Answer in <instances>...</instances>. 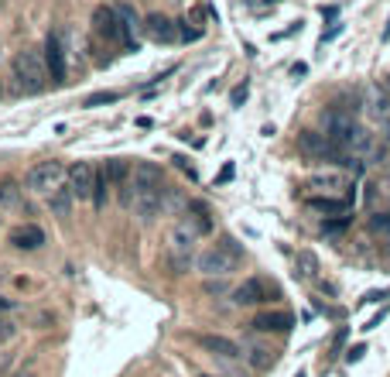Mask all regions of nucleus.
<instances>
[{
  "label": "nucleus",
  "mask_w": 390,
  "mask_h": 377,
  "mask_svg": "<svg viewBox=\"0 0 390 377\" xmlns=\"http://www.w3.org/2000/svg\"><path fill=\"white\" fill-rule=\"evenodd\" d=\"M309 189H318V192H343V189H350V178L343 175V171H315L312 178H309Z\"/></svg>",
  "instance_id": "f3484780"
},
{
  "label": "nucleus",
  "mask_w": 390,
  "mask_h": 377,
  "mask_svg": "<svg viewBox=\"0 0 390 377\" xmlns=\"http://www.w3.org/2000/svg\"><path fill=\"white\" fill-rule=\"evenodd\" d=\"M110 189H114V182H110V175L100 168V171H96V189H93V206L100 213L107 210V203H110Z\"/></svg>",
  "instance_id": "6ab92c4d"
},
{
  "label": "nucleus",
  "mask_w": 390,
  "mask_h": 377,
  "mask_svg": "<svg viewBox=\"0 0 390 377\" xmlns=\"http://www.w3.org/2000/svg\"><path fill=\"white\" fill-rule=\"evenodd\" d=\"M202 377H212V374H202Z\"/></svg>",
  "instance_id": "c9c22d12"
},
{
  "label": "nucleus",
  "mask_w": 390,
  "mask_h": 377,
  "mask_svg": "<svg viewBox=\"0 0 390 377\" xmlns=\"http://www.w3.org/2000/svg\"><path fill=\"white\" fill-rule=\"evenodd\" d=\"M356 127L359 124L352 121L350 110H329V114H325V137H329L336 148H343V144L350 141Z\"/></svg>",
  "instance_id": "6e6552de"
},
{
  "label": "nucleus",
  "mask_w": 390,
  "mask_h": 377,
  "mask_svg": "<svg viewBox=\"0 0 390 377\" xmlns=\"http://www.w3.org/2000/svg\"><path fill=\"white\" fill-rule=\"evenodd\" d=\"M144 31H148L151 42H161V45H171V42L182 38V35H178V24H175L171 17H164V14H151V17L144 21Z\"/></svg>",
  "instance_id": "ddd939ff"
},
{
  "label": "nucleus",
  "mask_w": 390,
  "mask_h": 377,
  "mask_svg": "<svg viewBox=\"0 0 390 377\" xmlns=\"http://www.w3.org/2000/svg\"><path fill=\"white\" fill-rule=\"evenodd\" d=\"M198 230H195V223L185 216V220H178L175 226H171V233H168V261H171V268L182 275V271H189L195 261V244H198Z\"/></svg>",
  "instance_id": "7ed1b4c3"
},
{
  "label": "nucleus",
  "mask_w": 390,
  "mask_h": 377,
  "mask_svg": "<svg viewBox=\"0 0 390 377\" xmlns=\"http://www.w3.org/2000/svg\"><path fill=\"white\" fill-rule=\"evenodd\" d=\"M257 333H288L291 326H295V319L288 316V312H260V316H254V323H250Z\"/></svg>",
  "instance_id": "dca6fc26"
},
{
  "label": "nucleus",
  "mask_w": 390,
  "mask_h": 377,
  "mask_svg": "<svg viewBox=\"0 0 390 377\" xmlns=\"http://www.w3.org/2000/svg\"><path fill=\"white\" fill-rule=\"evenodd\" d=\"M373 151H377V137H373L370 130H363V127H356L352 137L343 144V155H350V158H366V155H373Z\"/></svg>",
  "instance_id": "2eb2a0df"
},
{
  "label": "nucleus",
  "mask_w": 390,
  "mask_h": 377,
  "mask_svg": "<svg viewBox=\"0 0 390 377\" xmlns=\"http://www.w3.org/2000/svg\"><path fill=\"white\" fill-rule=\"evenodd\" d=\"M198 346L205 350V353H212V357H240V346H236L233 339H226V336H198Z\"/></svg>",
  "instance_id": "a211bd4d"
},
{
  "label": "nucleus",
  "mask_w": 390,
  "mask_h": 377,
  "mask_svg": "<svg viewBox=\"0 0 390 377\" xmlns=\"http://www.w3.org/2000/svg\"><path fill=\"white\" fill-rule=\"evenodd\" d=\"M384 298H390V288H377V292H366L359 298V305H380Z\"/></svg>",
  "instance_id": "bb28decb"
},
{
  "label": "nucleus",
  "mask_w": 390,
  "mask_h": 377,
  "mask_svg": "<svg viewBox=\"0 0 390 377\" xmlns=\"http://www.w3.org/2000/svg\"><path fill=\"white\" fill-rule=\"evenodd\" d=\"M271 298H277V292L264 278H247L243 285H236V292H233L236 305H260V302H271Z\"/></svg>",
  "instance_id": "9b49d317"
},
{
  "label": "nucleus",
  "mask_w": 390,
  "mask_h": 377,
  "mask_svg": "<svg viewBox=\"0 0 390 377\" xmlns=\"http://www.w3.org/2000/svg\"><path fill=\"white\" fill-rule=\"evenodd\" d=\"M17 206H21V189H17V185H14V182H3V185H0V210H17Z\"/></svg>",
  "instance_id": "412c9836"
},
{
  "label": "nucleus",
  "mask_w": 390,
  "mask_h": 377,
  "mask_svg": "<svg viewBox=\"0 0 390 377\" xmlns=\"http://www.w3.org/2000/svg\"><path fill=\"white\" fill-rule=\"evenodd\" d=\"M127 189H130V206H134V213L144 220V223H151L157 213H161V206H164V175H161V168L155 165V162H137V165L130 168V178L123 182Z\"/></svg>",
  "instance_id": "f257e3e1"
},
{
  "label": "nucleus",
  "mask_w": 390,
  "mask_h": 377,
  "mask_svg": "<svg viewBox=\"0 0 390 377\" xmlns=\"http://www.w3.org/2000/svg\"><path fill=\"white\" fill-rule=\"evenodd\" d=\"M7 309H10V298H3V295H0V312H7Z\"/></svg>",
  "instance_id": "72a5a7b5"
},
{
  "label": "nucleus",
  "mask_w": 390,
  "mask_h": 377,
  "mask_svg": "<svg viewBox=\"0 0 390 377\" xmlns=\"http://www.w3.org/2000/svg\"><path fill=\"white\" fill-rule=\"evenodd\" d=\"M247 100V86H236L233 89V103H243Z\"/></svg>",
  "instance_id": "2f4dec72"
},
{
  "label": "nucleus",
  "mask_w": 390,
  "mask_h": 377,
  "mask_svg": "<svg viewBox=\"0 0 390 377\" xmlns=\"http://www.w3.org/2000/svg\"><path fill=\"white\" fill-rule=\"evenodd\" d=\"M298 151L305 155V158H312V162H329V158H339V151L343 148H336L325 134H318V130H302L298 134Z\"/></svg>",
  "instance_id": "0eeeda50"
},
{
  "label": "nucleus",
  "mask_w": 390,
  "mask_h": 377,
  "mask_svg": "<svg viewBox=\"0 0 390 377\" xmlns=\"http://www.w3.org/2000/svg\"><path fill=\"white\" fill-rule=\"evenodd\" d=\"M65 178H69V189L76 199H93V189H96V165L93 162H76Z\"/></svg>",
  "instance_id": "9d476101"
},
{
  "label": "nucleus",
  "mask_w": 390,
  "mask_h": 377,
  "mask_svg": "<svg viewBox=\"0 0 390 377\" xmlns=\"http://www.w3.org/2000/svg\"><path fill=\"white\" fill-rule=\"evenodd\" d=\"M120 93H93L89 100H86V107H103V103H117Z\"/></svg>",
  "instance_id": "a878e982"
},
{
  "label": "nucleus",
  "mask_w": 390,
  "mask_h": 377,
  "mask_svg": "<svg viewBox=\"0 0 390 377\" xmlns=\"http://www.w3.org/2000/svg\"><path fill=\"white\" fill-rule=\"evenodd\" d=\"M230 178H233V165H226V168H223V175H219V182H230Z\"/></svg>",
  "instance_id": "473e14b6"
},
{
  "label": "nucleus",
  "mask_w": 390,
  "mask_h": 377,
  "mask_svg": "<svg viewBox=\"0 0 390 377\" xmlns=\"http://www.w3.org/2000/svg\"><path fill=\"white\" fill-rule=\"evenodd\" d=\"M298 268H302V275L315 278V275H318V261H315V254L312 251H302V254H298Z\"/></svg>",
  "instance_id": "393cba45"
},
{
  "label": "nucleus",
  "mask_w": 390,
  "mask_h": 377,
  "mask_svg": "<svg viewBox=\"0 0 390 377\" xmlns=\"http://www.w3.org/2000/svg\"><path fill=\"white\" fill-rule=\"evenodd\" d=\"M41 244H45V230L38 223H21L10 230V247H17V251H38Z\"/></svg>",
  "instance_id": "4468645a"
},
{
  "label": "nucleus",
  "mask_w": 390,
  "mask_h": 377,
  "mask_svg": "<svg viewBox=\"0 0 390 377\" xmlns=\"http://www.w3.org/2000/svg\"><path fill=\"white\" fill-rule=\"evenodd\" d=\"M45 69H48V79L55 86L65 83V48H62V38L55 31L45 38Z\"/></svg>",
  "instance_id": "1a4fd4ad"
},
{
  "label": "nucleus",
  "mask_w": 390,
  "mask_h": 377,
  "mask_svg": "<svg viewBox=\"0 0 390 377\" xmlns=\"http://www.w3.org/2000/svg\"><path fill=\"white\" fill-rule=\"evenodd\" d=\"M10 377H35V371H14Z\"/></svg>",
  "instance_id": "f704fd0d"
},
{
  "label": "nucleus",
  "mask_w": 390,
  "mask_h": 377,
  "mask_svg": "<svg viewBox=\"0 0 390 377\" xmlns=\"http://www.w3.org/2000/svg\"><path fill=\"white\" fill-rule=\"evenodd\" d=\"M72 199H76V196H72V189H69V185H58V189L52 192V213H55L58 220H65L69 210H72Z\"/></svg>",
  "instance_id": "aec40b11"
},
{
  "label": "nucleus",
  "mask_w": 390,
  "mask_h": 377,
  "mask_svg": "<svg viewBox=\"0 0 390 377\" xmlns=\"http://www.w3.org/2000/svg\"><path fill=\"white\" fill-rule=\"evenodd\" d=\"M366 114L377 124H390V89L380 83H373L366 89Z\"/></svg>",
  "instance_id": "f8f14e48"
},
{
  "label": "nucleus",
  "mask_w": 390,
  "mask_h": 377,
  "mask_svg": "<svg viewBox=\"0 0 390 377\" xmlns=\"http://www.w3.org/2000/svg\"><path fill=\"white\" fill-rule=\"evenodd\" d=\"M65 175H69V168L62 165V162H38V165H31L28 168V189L31 192H41V196H52L62 182H65Z\"/></svg>",
  "instance_id": "423d86ee"
},
{
  "label": "nucleus",
  "mask_w": 390,
  "mask_h": 377,
  "mask_svg": "<svg viewBox=\"0 0 390 377\" xmlns=\"http://www.w3.org/2000/svg\"><path fill=\"white\" fill-rule=\"evenodd\" d=\"M189 220L195 223V230H198V233H209V230H212V220H209V210H205L202 203H192V206H189Z\"/></svg>",
  "instance_id": "4be33fe9"
},
{
  "label": "nucleus",
  "mask_w": 390,
  "mask_h": 377,
  "mask_svg": "<svg viewBox=\"0 0 390 377\" xmlns=\"http://www.w3.org/2000/svg\"><path fill=\"white\" fill-rule=\"evenodd\" d=\"M309 206L318 213H346V199H322V196H312Z\"/></svg>",
  "instance_id": "5701e85b"
},
{
  "label": "nucleus",
  "mask_w": 390,
  "mask_h": 377,
  "mask_svg": "<svg viewBox=\"0 0 390 377\" xmlns=\"http://www.w3.org/2000/svg\"><path fill=\"white\" fill-rule=\"evenodd\" d=\"M14 76H17V86L24 93H41L48 86V69H45V55L35 52V48H24L17 52L14 59Z\"/></svg>",
  "instance_id": "39448f33"
},
{
  "label": "nucleus",
  "mask_w": 390,
  "mask_h": 377,
  "mask_svg": "<svg viewBox=\"0 0 390 377\" xmlns=\"http://www.w3.org/2000/svg\"><path fill=\"white\" fill-rule=\"evenodd\" d=\"M384 316H387V309H380V312H377V316H373V319H370V323H366L363 330H377V326L384 323Z\"/></svg>",
  "instance_id": "7c9ffc66"
},
{
  "label": "nucleus",
  "mask_w": 390,
  "mask_h": 377,
  "mask_svg": "<svg viewBox=\"0 0 390 377\" xmlns=\"http://www.w3.org/2000/svg\"><path fill=\"white\" fill-rule=\"evenodd\" d=\"M14 333H17V330H14V323H10V319L0 312V339H10Z\"/></svg>",
  "instance_id": "c756f323"
},
{
  "label": "nucleus",
  "mask_w": 390,
  "mask_h": 377,
  "mask_svg": "<svg viewBox=\"0 0 390 377\" xmlns=\"http://www.w3.org/2000/svg\"><path fill=\"white\" fill-rule=\"evenodd\" d=\"M250 364H254V367H260V371H264V367H271L274 364V350H267V346H250Z\"/></svg>",
  "instance_id": "b1692460"
},
{
  "label": "nucleus",
  "mask_w": 390,
  "mask_h": 377,
  "mask_svg": "<svg viewBox=\"0 0 390 377\" xmlns=\"http://www.w3.org/2000/svg\"><path fill=\"white\" fill-rule=\"evenodd\" d=\"M240 261H243V247L236 244L233 237H223L219 244L205 247L195 257V268L205 278H226V275H233L236 268H240Z\"/></svg>",
  "instance_id": "f03ea898"
},
{
  "label": "nucleus",
  "mask_w": 390,
  "mask_h": 377,
  "mask_svg": "<svg viewBox=\"0 0 390 377\" xmlns=\"http://www.w3.org/2000/svg\"><path fill=\"white\" fill-rule=\"evenodd\" d=\"M93 31H96L107 45H123V48H134V52H137V45H134V31L123 24V17H120L117 7L100 3V7L93 10Z\"/></svg>",
  "instance_id": "20e7f679"
},
{
  "label": "nucleus",
  "mask_w": 390,
  "mask_h": 377,
  "mask_svg": "<svg viewBox=\"0 0 390 377\" xmlns=\"http://www.w3.org/2000/svg\"><path fill=\"white\" fill-rule=\"evenodd\" d=\"M366 353H370V346H366V343H356L350 353H346V360H350V364H356V360H363Z\"/></svg>",
  "instance_id": "c85d7f7f"
},
{
  "label": "nucleus",
  "mask_w": 390,
  "mask_h": 377,
  "mask_svg": "<svg viewBox=\"0 0 390 377\" xmlns=\"http://www.w3.org/2000/svg\"><path fill=\"white\" fill-rule=\"evenodd\" d=\"M370 230H377V233L390 230V216H387V213H377V216H370Z\"/></svg>",
  "instance_id": "cd10ccee"
}]
</instances>
